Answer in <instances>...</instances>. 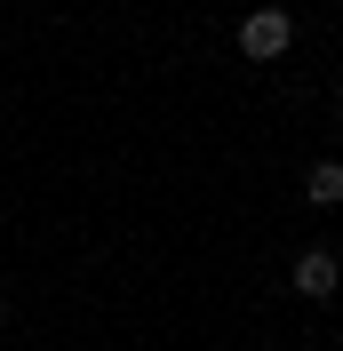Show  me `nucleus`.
I'll list each match as a JSON object with an SVG mask.
<instances>
[{
  "label": "nucleus",
  "instance_id": "nucleus-1",
  "mask_svg": "<svg viewBox=\"0 0 343 351\" xmlns=\"http://www.w3.org/2000/svg\"><path fill=\"white\" fill-rule=\"evenodd\" d=\"M287 40H296V24L279 16V8H256V16H239V56H256V64L287 56Z\"/></svg>",
  "mask_w": 343,
  "mask_h": 351
},
{
  "label": "nucleus",
  "instance_id": "nucleus-2",
  "mask_svg": "<svg viewBox=\"0 0 343 351\" xmlns=\"http://www.w3.org/2000/svg\"><path fill=\"white\" fill-rule=\"evenodd\" d=\"M287 287H296V295H311V304H320V295H335V287H343L335 247H303V256H296V271H287Z\"/></svg>",
  "mask_w": 343,
  "mask_h": 351
},
{
  "label": "nucleus",
  "instance_id": "nucleus-3",
  "mask_svg": "<svg viewBox=\"0 0 343 351\" xmlns=\"http://www.w3.org/2000/svg\"><path fill=\"white\" fill-rule=\"evenodd\" d=\"M303 192L320 199V208H335V199H343V160H320V168L303 176Z\"/></svg>",
  "mask_w": 343,
  "mask_h": 351
},
{
  "label": "nucleus",
  "instance_id": "nucleus-4",
  "mask_svg": "<svg viewBox=\"0 0 343 351\" xmlns=\"http://www.w3.org/2000/svg\"><path fill=\"white\" fill-rule=\"evenodd\" d=\"M0 328H8V304H0Z\"/></svg>",
  "mask_w": 343,
  "mask_h": 351
}]
</instances>
